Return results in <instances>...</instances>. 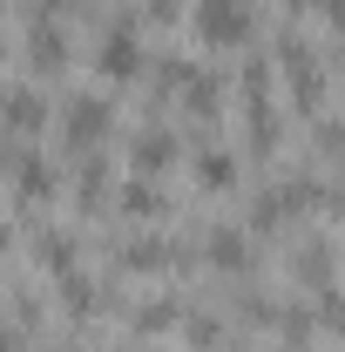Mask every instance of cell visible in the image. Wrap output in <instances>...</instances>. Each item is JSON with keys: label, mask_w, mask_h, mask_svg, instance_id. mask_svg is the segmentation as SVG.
I'll return each mask as SVG.
<instances>
[{"label": "cell", "mask_w": 345, "mask_h": 352, "mask_svg": "<svg viewBox=\"0 0 345 352\" xmlns=\"http://www.w3.org/2000/svg\"><path fill=\"white\" fill-rule=\"evenodd\" d=\"M0 251H7V217H0Z\"/></svg>", "instance_id": "13"}, {"label": "cell", "mask_w": 345, "mask_h": 352, "mask_svg": "<svg viewBox=\"0 0 345 352\" xmlns=\"http://www.w3.org/2000/svg\"><path fill=\"white\" fill-rule=\"evenodd\" d=\"M197 34L210 47H244L251 34H258V7L251 0H197Z\"/></svg>", "instance_id": "1"}, {"label": "cell", "mask_w": 345, "mask_h": 352, "mask_svg": "<svg viewBox=\"0 0 345 352\" xmlns=\"http://www.w3.org/2000/svg\"><path fill=\"white\" fill-rule=\"evenodd\" d=\"M230 176H237V163H230L223 149H203V156H197V183H203V190H230Z\"/></svg>", "instance_id": "8"}, {"label": "cell", "mask_w": 345, "mask_h": 352, "mask_svg": "<svg viewBox=\"0 0 345 352\" xmlns=\"http://www.w3.org/2000/svg\"><path fill=\"white\" fill-rule=\"evenodd\" d=\"M0 116H7V129H21V135H27V129H41V122H47V109L34 102V95H27V88H14V95L0 102Z\"/></svg>", "instance_id": "5"}, {"label": "cell", "mask_w": 345, "mask_h": 352, "mask_svg": "<svg viewBox=\"0 0 345 352\" xmlns=\"http://www.w3.org/2000/svg\"><path fill=\"white\" fill-rule=\"evenodd\" d=\"M285 352H298V346H285Z\"/></svg>", "instance_id": "14"}, {"label": "cell", "mask_w": 345, "mask_h": 352, "mask_svg": "<svg viewBox=\"0 0 345 352\" xmlns=\"http://www.w3.org/2000/svg\"><path fill=\"white\" fill-rule=\"evenodd\" d=\"M318 318H325L332 332H345V292H332V285H318Z\"/></svg>", "instance_id": "11"}, {"label": "cell", "mask_w": 345, "mask_h": 352, "mask_svg": "<svg viewBox=\"0 0 345 352\" xmlns=\"http://www.w3.org/2000/svg\"><path fill=\"white\" fill-rule=\"evenodd\" d=\"M34 61H47V68H61V61H68V47H61L54 28H34Z\"/></svg>", "instance_id": "9"}, {"label": "cell", "mask_w": 345, "mask_h": 352, "mask_svg": "<svg viewBox=\"0 0 345 352\" xmlns=\"http://www.w3.org/2000/svg\"><path fill=\"white\" fill-rule=\"evenodd\" d=\"M122 204H129L135 217H156V210H163V197H156L149 183H129V190H122Z\"/></svg>", "instance_id": "12"}, {"label": "cell", "mask_w": 345, "mask_h": 352, "mask_svg": "<svg viewBox=\"0 0 345 352\" xmlns=\"http://www.w3.org/2000/svg\"><path fill=\"white\" fill-rule=\"evenodd\" d=\"M14 183H21V197H47L54 190V170H47L41 156H21L14 163Z\"/></svg>", "instance_id": "7"}, {"label": "cell", "mask_w": 345, "mask_h": 352, "mask_svg": "<svg viewBox=\"0 0 345 352\" xmlns=\"http://www.w3.org/2000/svg\"><path fill=\"white\" fill-rule=\"evenodd\" d=\"M203 258H210L216 271H244V264H251V237H244V230H230V223H216L210 244H203Z\"/></svg>", "instance_id": "4"}, {"label": "cell", "mask_w": 345, "mask_h": 352, "mask_svg": "<svg viewBox=\"0 0 345 352\" xmlns=\"http://www.w3.org/2000/svg\"><path fill=\"white\" fill-rule=\"evenodd\" d=\"M170 156H176L170 129H142L135 135V170H170Z\"/></svg>", "instance_id": "6"}, {"label": "cell", "mask_w": 345, "mask_h": 352, "mask_svg": "<svg viewBox=\"0 0 345 352\" xmlns=\"http://www.w3.org/2000/svg\"><path fill=\"white\" fill-rule=\"evenodd\" d=\"M122 258H129L135 271H163V264H170V244H129Z\"/></svg>", "instance_id": "10"}, {"label": "cell", "mask_w": 345, "mask_h": 352, "mask_svg": "<svg viewBox=\"0 0 345 352\" xmlns=\"http://www.w3.org/2000/svg\"><path fill=\"white\" fill-rule=\"evenodd\" d=\"M95 68H102L109 82L142 75V41H135V28H109V34H102V54H95Z\"/></svg>", "instance_id": "2"}, {"label": "cell", "mask_w": 345, "mask_h": 352, "mask_svg": "<svg viewBox=\"0 0 345 352\" xmlns=\"http://www.w3.org/2000/svg\"><path fill=\"white\" fill-rule=\"evenodd\" d=\"M102 135H109V102H95V95L68 102V142L88 149V142H102Z\"/></svg>", "instance_id": "3"}]
</instances>
